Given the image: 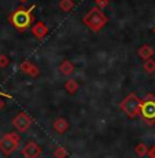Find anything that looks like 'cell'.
I'll use <instances>...</instances> for the list:
<instances>
[{
	"label": "cell",
	"instance_id": "cell-1",
	"mask_svg": "<svg viewBox=\"0 0 155 158\" xmlns=\"http://www.w3.org/2000/svg\"><path fill=\"white\" fill-rule=\"evenodd\" d=\"M35 8H36V4H32L28 8L21 6V7H18L17 10H14L13 13L8 15V22L18 32H26L35 23V14H33Z\"/></svg>",
	"mask_w": 155,
	"mask_h": 158
},
{
	"label": "cell",
	"instance_id": "cell-2",
	"mask_svg": "<svg viewBox=\"0 0 155 158\" xmlns=\"http://www.w3.org/2000/svg\"><path fill=\"white\" fill-rule=\"evenodd\" d=\"M84 25L88 29H91L92 32H99L106 26V23L108 22V18L106 17V14L103 13L100 8L93 7L84 15L83 18Z\"/></svg>",
	"mask_w": 155,
	"mask_h": 158
},
{
	"label": "cell",
	"instance_id": "cell-3",
	"mask_svg": "<svg viewBox=\"0 0 155 158\" xmlns=\"http://www.w3.org/2000/svg\"><path fill=\"white\" fill-rule=\"evenodd\" d=\"M141 106V99L139 98L136 94H129L126 95V98L120 103V109L125 113L129 118H135L139 115Z\"/></svg>",
	"mask_w": 155,
	"mask_h": 158
},
{
	"label": "cell",
	"instance_id": "cell-4",
	"mask_svg": "<svg viewBox=\"0 0 155 158\" xmlns=\"http://www.w3.org/2000/svg\"><path fill=\"white\" fill-rule=\"evenodd\" d=\"M139 115L148 124L153 125L155 123V96L148 94L144 99H141V106Z\"/></svg>",
	"mask_w": 155,
	"mask_h": 158
},
{
	"label": "cell",
	"instance_id": "cell-5",
	"mask_svg": "<svg viewBox=\"0 0 155 158\" xmlns=\"http://www.w3.org/2000/svg\"><path fill=\"white\" fill-rule=\"evenodd\" d=\"M19 142H21L19 135H17V133H14V132L6 133V135L0 139V151H2L4 156H10V154H13L18 148Z\"/></svg>",
	"mask_w": 155,
	"mask_h": 158
},
{
	"label": "cell",
	"instance_id": "cell-6",
	"mask_svg": "<svg viewBox=\"0 0 155 158\" xmlns=\"http://www.w3.org/2000/svg\"><path fill=\"white\" fill-rule=\"evenodd\" d=\"M32 123H33L32 118H30L26 113H18L13 118L14 127L19 131V132H25V131H28L30 128V125H32Z\"/></svg>",
	"mask_w": 155,
	"mask_h": 158
},
{
	"label": "cell",
	"instance_id": "cell-7",
	"mask_svg": "<svg viewBox=\"0 0 155 158\" xmlns=\"http://www.w3.org/2000/svg\"><path fill=\"white\" fill-rule=\"evenodd\" d=\"M41 154V147L35 142H28L22 148V156L25 158H37Z\"/></svg>",
	"mask_w": 155,
	"mask_h": 158
},
{
	"label": "cell",
	"instance_id": "cell-8",
	"mask_svg": "<svg viewBox=\"0 0 155 158\" xmlns=\"http://www.w3.org/2000/svg\"><path fill=\"white\" fill-rule=\"evenodd\" d=\"M32 35L35 36L37 40H43V39L48 35V26L45 25L44 22H41V21L33 23L32 25Z\"/></svg>",
	"mask_w": 155,
	"mask_h": 158
},
{
	"label": "cell",
	"instance_id": "cell-9",
	"mask_svg": "<svg viewBox=\"0 0 155 158\" xmlns=\"http://www.w3.org/2000/svg\"><path fill=\"white\" fill-rule=\"evenodd\" d=\"M19 69H21V72L25 73L29 77H37L39 73H40L39 72V68L36 65H33L30 60H23V62H21Z\"/></svg>",
	"mask_w": 155,
	"mask_h": 158
},
{
	"label": "cell",
	"instance_id": "cell-10",
	"mask_svg": "<svg viewBox=\"0 0 155 158\" xmlns=\"http://www.w3.org/2000/svg\"><path fill=\"white\" fill-rule=\"evenodd\" d=\"M74 70H75V66L73 65V63L70 62L69 59H65V60H62L60 62V65H59V72L62 73L63 76H70V74H73L74 73Z\"/></svg>",
	"mask_w": 155,
	"mask_h": 158
},
{
	"label": "cell",
	"instance_id": "cell-11",
	"mask_svg": "<svg viewBox=\"0 0 155 158\" xmlns=\"http://www.w3.org/2000/svg\"><path fill=\"white\" fill-rule=\"evenodd\" d=\"M52 128H54V131H56L58 133L62 135V133H65L66 131L69 129V123L65 118H56L52 124Z\"/></svg>",
	"mask_w": 155,
	"mask_h": 158
},
{
	"label": "cell",
	"instance_id": "cell-12",
	"mask_svg": "<svg viewBox=\"0 0 155 158\" xmlns=\"http://www.w3.org/2000/svg\"><path fill=\"white\" fill-rule=\"evenodd\" d=\"M137 55L140 56L143 60L150 59V58H153V55H154V50L148 44H143L141 47L137 50Z\"/></svg>",
	"mask_w": 155,
	"mask_h": 158
},
{
	"label": "cell",
	"instance_id": "cell-13",
	"mask_svg": "<svg viewBox=\"0 0 155 158\" xmlns=\"http://www.w3.org/2000/svg\"><path fill=\"white\" fill-rule=\"evenodd\" d=\"M65 89L67 94H70V95H73V94H75L78 91V83L74 80V78H70V80L66 81L65 84Z\"/></svg>",
	"mask_w": 155,
	"mask_h": 158
},
{
	"label": "cell",
	"instance_id": "cell-14",
	"mask_svg": "<svg viewBox=\"0 0 155 158\" xmlns=\"http://www.w3.org/2000/svg\"><path fill=\"white\" fill-rule=\"evenodd\" d=\"M74 6H75L74 0H60L59 2V8L63 13H70L74 8Z\"/></svg>",
	"mask_w": 155,
	"mask_h": 158
},
{
	"label": "cell",
	"instance_id": "cell-15",
	"mask_svg": "<svg viewBox=\"0 0 155 158\" xmlns=\"http://www.w3.org/2000/svg\"><path fill=\"white\" fill-rule=\"evenodd\" d=\"M143 69H144V72L148 73V74L154 73L155 72V59H153V58H150V59H145L144 63H143Z\"/></svg>",
	"mask_w": 155,
	"mask_h": 158
},
{
	"label": "cell",
	"instance_id": "cell-16",
	"mask_svg": "<svg viewBox=\"0 0 155 158\" xmlns=\"http://www.w3.org/2000/svg\"><path fill=\"white\" fill-rule=\"evenodd\" d=\"M135 153L137 154L139 157H143L144 154H148V148H147V146H145L144 143H139L137 146H136V148H135Z\"/></svg>",
	"mask_w": 155,
	"mask_h": 158
},
{
	"label": "cell",
	"instance_id": "cell-17",
	"mask_svg": "<svg viewBox=\"0 0 155 158\" xmlns=\"http://www.w3.org/2000/svg\"><path fill=\"white\" fill-rule=\"evenodd\" d=\"M54 156L56 158H66L67 157V153H66V150L63 147H58L55 151H54Z\"/></svg>",
	"mask_w": 155,
	"mask_h": 158
},
{
	"label": "cell",
	"instance_id": "cell-18",
	"mask_svg": "<svg viewBox=\"0 0 155 158\" xmlns=\"http://www.w3.org/2000/svg\"><path fill=\"white\" fill-rule=\"evenodd\" d=\"M10 65V59L6 55H0V69H4Z\"/></svg>",
	"mask_w": 155,
	"mask_h": 158
},
{
	"label": "cell",
	"instance_id": "cell-19",
	"mask_svg": "<svg viewBox=\"0 0 155 158\" xmlns=\"http://www.w3.org/2000/svg\"><path fill=\"white\" fill-rule=\"evenodd\" d=\"M0 96H2V98H4V99H11V98H13V96L8 95V94H7V92H4L3 89H0Z\"/></svg>",
	"mask_w": 155,
	"mask_h": 158
},
{
	"label": "cell",
	"instance_id": "cell-20",
	"mask_svg": "<svg viewBox=\"0 0 155 158\" xmlns=\"http://www.w3.org/2000/svg\"><path fill=\"white\" fill-rule=\"evenodd\" d=\"M148 156H150L151 158H155V146H154V147H151L150 150H148Z\"/></svg>",
	"mask_w": 155,
	"mask_h": 158
},
{
	"label": "cell",
	"instance_id": "cell-21",
	"mask_svg": "<svg viewBox=\"0 0 155 158\" xmlns=\"http://www.w3.org/2000/svg\"><path fill=\"white\" fill-rule=\"evenodd\" d=\"M4 107H6V101H4V98L0 96V110H3Z\"/></svg>",
	"mask_w": 155,
	"mask_h": 158
},
{
	"label": "cell",
	"instance_id": "cell-22",
	"mask_svg": "<svg viewBox=\"0 0 155 158\" xmlns=\"http://www.w3.org/2000/svg\"><path fill=\"white\" fill-rule=\"evenodd\" d=\"M19 2H21V3H28L29 0H19Z\"/></svg>",
	"mask_w": 155,
	"mask_h": 158
},
{
	"label": "cell",
	"instance_id": "cell-23",
	"mask_svg": "<svg viewBox=\"0 0 155 158\" xmlns=\"http://www.w3.org/2000/svg\"><path fill=\"white\" fill-rule=\"evenodd\" d=\"M153 33H154V35H155V26H154V28H153Z\"/></svg>",
	"mask_w": 155,
	"mask_h": 158
}]
</instances>
